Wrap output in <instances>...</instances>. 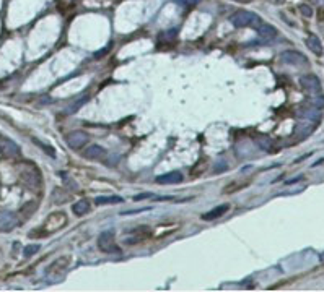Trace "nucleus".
<instances>
[{
    "mask_svg": "<svg viewBox=\"0 0 324 292\" xmlns=\"http://www.w3.org/2000/svg\"><path fill=\"white\" fill-rule=\"evenodd\" d=\"M230 23L235 28H248V26H256V28H258L263 21H261L259 15L253 13V11L240 10V11H236L235 15H231Z\"/></svg>",
    "mask_w": 324,
    "mask_h": 292,
    "instance_id": "nucleus-1",
    "label": "nucleus"
},
{
    "mask_svg": "<svg viewBox=\"0 0 324 292\" xmlns=\"http://www.w3.org/2000/svg\"><path fill=\"white\" fill-rule=\"evenodd\" d=\"M20 180L30 188H38L41 185V175H39L35 166L30 164H25V167L20 170Z\"/></svg>",
    "mask_w": 324,
    "mask_h": 292,
    "instance_id": "nucleus-2",
    "label": "nucleus"
},
{
    "mask_svg": "<svg viewBox=\"0 0 324 292\" xmlns=\"http://www.w3.org/2000/svg\"><path fill=\"white\" fill-rule=\"evenodd\" d=\"M98 249L105 253H116L119 251L117 245H116V234L114 231H103L98 236Z\"/></svg>",
    "mask_w": 324,
    "mask_h": 292,
    "instance_id": "nucleus-3",
    "label": "nucleus"
},
{
    "mask_svg": "<svg viewBox=\"0 0 324 292\" xmlns=\"http://www.w3.org/2000/svg\"><path fill=\"white\" fill-rule=\"evenodd\" d=\"M87 141H88V135L82 130L70 131V133L65 136V143L70 150H80V148L87 145Z\"/></svg>",
    "mask_w": 324,
    "mask_h": 292,
    "instance_id": "nucleus-4",
    "label": "nucleus"
},
{
    "mask_svg": "<svg viewBox=\"0 0 324 292\" xmlns=\"http://www.w3.org/2000/svg\"><path fill=\"white\" fill-rule=\"evenodd\" d=\"M18 216L13 211H0V232H10L18 226Z\"/></svg>",
    "mask_w": 324,
    "mask_h": 292,
    "instance_id": "nucleus-5",
    "label": "nucleus"
},
{
    "mask_svg": "<svg viewBox=\"0 0 324 292\" xmlns=\"http://www.w3.org/2000/svg\"><path fill=\"white\" fill-rule=\"evenodd\" d=\"M300 86L310 94H320L321 93V82L316 75H303L300 77Z\"/></svg>",
    "mask_w": 324,
    "mask_h": 292,
    "instance_id": "nucleus-6",
    "label": "nucleus"
},
{
    "mask_svg": "<svg viewBox=\"0 0 324 292\" xmlns=\"http://www.w3.org/2000/svg\"><path fill=\"white\" fill-rule=\"evenodd\" d=\"M280 60L283 62V64L297 65V67L308 64V59H306L303 54H300L298 50H283V52L280 54Z\"/></svg>",
    "mask_w": 324,
    "mask_h": 292,
    "instance_id": "nucleus-7",
    "label": "nucleus"
},
{
    "mask_svg": "<svg viewBox=\"0 0 324 292\" xmlns=\"http://www.w3.org/2000/svg\"><path fill=\"white\" fill-rule=\"evenodd\" d=\"M65 224H67V217L64 213H53L48 217L44 227H46V231L49 232H55V231H59L60 227H64Z\"/></svg>",
    "mask_w": 324,
    "mask_h": 292,
    "instance_id": "nucleus-8",
    "label": "nucleus"
},
{
    "mask_svg": "<svg viewBox=\"0 0 324 292\" xmlns=\"http://www.w3.org/2000/svg\"><path fill=\"white\" fill-rule=\"evenodd\" d=\"M0 150H2V153L8 158H16V156H20V153H21L20 146L10 138H0Z\"/></svg>",
    "mask_w": 324,
    "mask_h": 292,
    "instance_id": "nucleus-9",
    "label": "nucleus"
},
{
    "mask_svg": "<svg viewBox=\"0 0 324 292\" xmlns=\"http://www.w3.org/2000/svg\"><path fill=\"white\" fill-rule=\"evenodd\" d=\"M228 211H230V205L228 203H223V205L215 206V208L207 211V213H204L201 217H202L204 221H214V219H218V217H221V216H225L226 213H228Z\"/></svg>",
    "mask_w": 324,
    "mask_h": 292,
    "instance_id": "nucleus-10",
    "label": "nucleus"
},
{
    "mask_svg": "<svg viewBox=\"0 0 324 292\" xmlns=\"http://www.w3.org/2000/svg\"><path fill=\"white\" fill-rule=\"evenodd\" d=\"M83 156L87 159H92V161H101L106 156V150L100 145H90L87 150H85Z\"/></svg>",
    "mask_w": 324,
    "mask_h": 292,
    "instance_id": "nucleus-11",
    "label": "nucleus"
},
{
    "mask_svg": "<svg viewBox=\"0 0 324 292\" xmlns=\"http://www.w3.org/2000/svg\"><path fill=\"white\" fill-rule=\"evenodd\" d=\"M179 182H183V174L176 172V170L157 177V184L160 185H173V184H179Z\"/></svg>",
    "mask_w": 324,
    "mask_h": 292,
    "instance_id": "nucleus-12",
    "label": "nucleus"
},
{
    "mask_svg": "<svg viewBox=\"0 0 324 292\" xmlns=\"http://www.w3.org/2000/svg\"><path fill=\"white\" fill-rule=\"evenodd\" d=\"M258 34L263 39H274L277 36V30L269 23H261L258 26Z\"/></svg>",
    "mask_w": 324,
    "mask_h": 292,
    "instance_id": "nucleus-13",
    "label": "nucleus"
},
{
    "mask_svg": "<svg viewBox=\"0 0 324 292\" xmlns=\"http://www.w3.org/2000/svg\"><path fill=\"white\" fill-rule=\"evenodd\" d=\"M306 45H308V49H311L313 54L316 55H323V44L320 41V38L315 36V34H310L308 38H306Z\"/></svg>",
    "mask_w": 324,
    "mask_h": 292,
    "instance_id": "nucleus-14",
    "label": "nucleus"
},
{
    "mask_svg": "<svg viewBox=\"0 0 324 292\" xmlns=\"http://www.w3.org/2000/svg\"><path fill=\"white\" fill-rule=\"evenodd\" d=\"M90 209H92V205L87 198L85 200H78L75 205H72V211L75 216H85L87 213H90Z\"/></svg>",
    "mask_w": 324,
    "mask_h": 292,
    "instance_id": "nucleus-15",
    "label": "nucleus"
},
{
    "mask_svg": "<svg viewBox=\"0 0 324 292\" xmlns=\"http://www.w3.org/2000/svg\"><path fill=\"white\" fill-rule=\"evenodd\" d=\"M300 116L305 117L306 120H313V122H321V114H320V109H301L300 111Z\"/></svg>",
    "mask_w": 324,
    "mask_h": 292,
    "instance_id": "nucleus-16",
    "label": "nucleus"
},
{
    "mask_svg": "<svg viewBox=\"0 0 324 292\" xmlns=\"http://www.w3.org/2000/svg\"><path fill=\"white\" fill-rule=\"evenodd\" d=\"M124 198L117 197V195H111V197H96L95 198V203L96 205H117V203H122Z\"/></svg>",
    "mask_w": 324,
    "mask_h": 292,
    "instance_id": "nucleus-17",
    "label": "nucleus"
},
{
    "mask_svg": "<svg viewBox=\"0 0 324 292\" xmlns=\"http://www.w3.org/2000/svg\"><path fill=\"white\" fill-rule=\"evenodd\" d=\"M88 99H90V96H88V94H83V96H80V97H78V99H77L75 102H73V104H70L69 107L65 109V112H67V114H75V112L78 111V109H80V107H82V106H83L85 102H87Z\"/></svg>",
    "mask_w": 324,
    "mask_h": 292,
    "instance_id": "nucleus-18",
    "label": "nucleus"
},
{
    "mask_svg": "<svg viewBox=\"0 0 324 292\" xmlns=\"http://www.w3.org/2000/svg\"><path fill=\"white\" fill-rule=\"evenodd\" d=\"M310 104L313 106V107H316V109H324V96L321 94H311L310 96Z\"/></svg>",
    "mask_w": 324,
    "mask_h": 292,
    "instance_id": "nucleus-19",
    "label": "nucleus"
},
{
    "mask_svg": "<svg viewBox=\"0 0 324 292\" xmlns=\"http://www.w3.org/2000/svg\"><path fill=\"white\" fill-rule=\"evenodd\" d=\"M38 251H39V245L38 244H35V245L31 244V245H26V247H25L23 255L25 256H33L35 253H38Z\"/></svg>",
    "mask_w": 324,
    "mask_h": 292,
    "instance_id": "nucleus-20",
    "label": "nucleus"
},
{
    "mask_svg": "<svg viewBox=\"0 0 324 292\" xmlns=\"http://www.w3.org/2000/svg\"><path fill=\"white\" fill-rule=\"evenodd\" d=\"M298 8H300V11H301V15H303V16H306V18H311V16H313V8L310 7V5H306V3H301Z\"/></svg>",
    "mask_w": 324,
    "mask_h": 292,
    "instance_id": "nucleus-21",
    "label": "nucleus"
},
{
    "mask_svg": "<svg viewBox=\"0 0 324 292\" xmlns=\"http://www.w3.org/2000/svg\"><path fill=\"white\" fill-rule=\"evenodd\" d=\"M174 2L178 5H183V7H194L201 0H174Z\"/></svg>",
    "mask_w": 324,
    "mask_h": 292,
    "instance_id": "nucleus-22",
    "label": "nucleus"
},
{
    "mask_svg": "<svg viewBox=\"0 0 324 292\" xmlns=\"http://www.w3.org/2000/svg\"><path fill=\"white\" fill-rule=\"evenodd\" d=\"M35 143H38V145H39V146H41V148H43V150H48V151H49V153H48V154H49V156H53V158L55 156V153H54V150H53V148H51V146H46V145H43V143H41V141H39V140H35Z\"/></svg>",
    "mask_w": 324,
    "mask_h": 292,
    "instance_id": "nucleus-23",
    "label": "nucleus"
},
{
    "mask_svg": "<svg viewBox=\"0 0 324 292\" xmlns=\"http://www.w3.org/2000/svg\"><path fill=\"white\" fill-rule=\"evenodd\" d=\"M152 197H153L152 193H140V195H135V197H134V202H140V200L152 198Z\"/></svg>",
    "mask_w": 324,
    "mask_h": 292,
    "instance_id": "nucleus-24",
    "label": "nucleus"
},
{
    "mask_svg": "<svg viewBox=\"0 0 324 292\" xmlns=\"http://www.w3.org/2000/svg\"><path fill=\"white\" fill-rule=\"evenodd\" d=\"M236 2H241V3H249V2H253V0H236Z\"/></svg>",
    "mask_w": 324,
    "mask_h": 292,
    "instance_id": "nucleus-25",
    "label": "nucleus"
}]
</instances>
